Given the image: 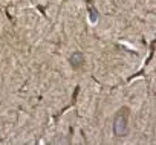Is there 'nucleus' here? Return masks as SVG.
Masks as SVG:
<instances>
[{"label": "nucleus", "mask_w": 156, "mask_h": 145, "mask_svg": "<svg viewBox=\"0 0 156 145\" xmlns=\"http://www.w3.org/2000/svg\"><path fill=\"white\" fill-rule=\"evenodd\" d=\"M69 63H70V66L73 67V69H78V67H81L83 64H84V55H83V52H73L72 55H70V58H69Z\"/></svg>", "instance_id": "nucleus-2"}, {"label": "nucleus", "mask_w": 156, "mask_h": 145, "mask_svg": "<svg viewBox=\"0 0 156 145\" xmlns=\"http://www.w3.org/2000/svg\"><path fill=\"white\" fill-rule=\"evenodd\" d=\"M89 20L92 25H95L98 22V12L94 9V8H89Z\"/></svg>", "instance_id": "nucleus-3"}, {"label": "nucleus", "mask_w": 156, "mask_h": 145, "mask_svg": "<svg viewBox=\"0 0 156 145\" xmlns=\"http://www.w3.org/2000/svg\"><path fill=\"white\" fill-rule=\"evenodd\" d=\"M127 118H129V112L127 109H121L119 113L115 116L113 119V133L116 137H124L127 134Z\"/></svg>", "instance_id": "nucleus-1"}]
</instances>
